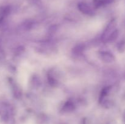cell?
Segmentation results:
<instances>
[{"label": "cell", "mask_w": 125, "mask_h": 124, "mask_svg": "<svg viewBox=\"0 0 125 124\" xmlns=\"http://www.w3.org/2000/svg\"><path fill=\"white\" fill-rule=\"evenodd\" d=\"M78 9L81 12L84 13V14L92 15L94 14V11L92 9L91 7L85 2H80L78 4Z\"/></svg>", "instance_id": "cell-1"}, {"label": "cell", "mask_w": 125, "mask_h": 124, "mask_svg": "<svg viewBox=\"0 0 125 124\" xmlns=\"http://www.w3.org/2000/svg\"><path fill=\"white\" fill-rule=\"evenodd\" d=\"M114 0H94V5L96 7H99L104 4H109L114 2Z\"/></svg>", "instance_id": "cell-2"}, {"label": "cell", "mask_w": 125, "mask_h": 124, "mask_svg": "<svg viewBox=\"0 0 125 124\" xmlns=\"http://www.w3.org/2000/svg\"><path fill=\"white\" fill-rule=\"evenodd\" d=\"M102 58H103V60L105 61V62H112V60H114L113 56H112L111 53H108V52H104V53L103 54Z\"/></svg>", "instance_id": "cell-3"}, {"label": "cell", "mask_w": 125, "mask_h": 124, "mask_svg": "<svg viewBox=\"0 0 125 124\" xmlns=\"http://www.w3.org/2000/svg\"><path fill=\"white\" fill-rule=\"evenodd\" d=\"M29 2L35 5H39L41 3V0H29Z\"/></svg>", "instance_id": "cell-4"}, {"label": "cell", "mask_w": 125, "mask_h": 124, "mask_svg": "<svg viewBox=\"0 0 125 124\" xmlns=\"http://www.w3.org/2000/svg\"></svg>", "instance_id": "cell-5"}]
</instances>
